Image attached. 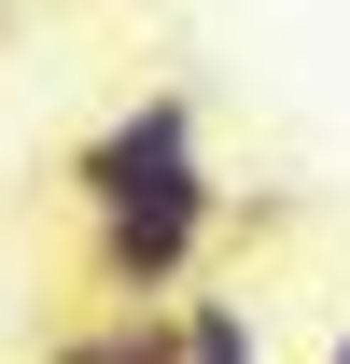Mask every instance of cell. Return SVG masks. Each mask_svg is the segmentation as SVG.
Segmentation results:
<instances>
[{
    "mask_svg": "<svg viewBox=\"0 0 350 364\" xmlns=\"http://www.w3.org/2000/svg\"><path fill=\"white\" fill-rule=\"evenodd\" d=\"M322 364H350V322H336V350H322Z\"/></svg>",
    "mask_w": 350,
    "mask_h": 364,
    "instance_id": "5b68a950",
    "label": "cell"
},
{
    "mask_svg": "<svg viewBox=\"0 0 350 364\" xmlns=\"http://www.w3.org/2000/svg\"><path fill=\"white\" fill-rule=\"evenodd\" d=\"M56 364H182V309H98L56 336Z\"/></svg>",
    "mask_w": 350,
    "mask_h": 364,
    "instance_id": "277c9868",
    "label": "cell"
},
{
    "mask_svg": "<svg viewBox=\"0 0 350 364\" xmlns=\"http://www.w3.org/2000/svg\"><path fill=\"white\" fill-rule=\"evenodd\" d=\"M169 309H182V364H266V322H253V294H224V280H182Z\"/></svg>",
    "mask_w": 350,
    "mask_h": 364,
    "instance_id": "3957f363",
    "label": "cell"
},
{
    "mask_svg": "<svg viewBox=\"0 0 350 364\" xmlns=\"http://www.w3.org/2000/svg\"><path fill=\"white\" fill-rule=\"evenodd\" d=\"M211 225L224 196H154V210H85V280L112 309H169L182 280L211 267Z\"/></svg>",
    "mask_w": 350,
    "mask_h": 364,
    "instance_id": "7a4b0ae2",
    "label": "cell"
},
{
    "mask_svg": "<svg viewBox=\"0 0 350 364\" xmlns=\"http://www.w3.org/2000/svg\"><path fill=\"white\" fill-rule=\"evenodd\" d=\"M70 196L85 210H154V196H224L211 182V154H196V98L182 85H154V98H127L112 127L70 154Z\"/></svg>",
    "mask_w": 350,
    "mask_h": 364,
    "instance_id": "6da1fadb",
    "label": "cell"
}]
</instances>
